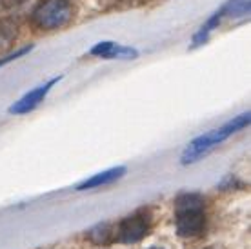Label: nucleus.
<instances>
[{"label": "nucleus", "instance_id": "1", "mask_svg": "<svg viewBox=\"0 0 251 249\" xmlns=\"http://www.w3.org/2000/svg\"><path fill=\"white\" fill-rule=\"evenodd\" d=\"M251 122V113L246 111L239 117H235L233 120H229L227 124H224L222 127L219 129H213L206 133V135H201V137H197L195 140L186 146V149L182 151V156H180V162L184 166H188V164H193L197 160H201L202 156L207 155L211 149H215L219 144H222L226 138H229L233 133H237V131L244 129L248 127Z\"/></svg>", "mask_w": 251, "mask_h": 249}, {"label": "nucleus", "instance_id": "2", "mask_svg": "<svg viewBox=\"0 0 251 249\" xmlns=\"http://www.w3.org/2000/svg\"><path fill=\"white\" fill-rule=\"evenodd\" d=\"M175 225L178 237H199L206 225V200L199 193H184L175 202Z\"/></svg>", "mask_w": 251, "mask_h": 249}, {"label": "nucleus", "instance_id": "3", "mask_svg": "<svg viewBox=\"0 0 251 249\" xmlns=\"http://www.w3.org/2000/svg\"><path fill=\"white\" fill-rule=\"evenodd\" d=\"M75 17L71 0H38L29 13V22L38 31H57L68 25Z\"/></svg>", "mask_w": 251, "mask_h": 249}, {"label": "nucleus", "instance_id": "4", "mask_svg": "<svg viewBox=\"0 0 251 249\" xmlns=\"http://www.w3.org/2000/svg\"><path fill=\"white\" fill-rule=\"evenodd\" d=\"M151 224H153V218H151L150 209H138L115 225L113 242L115 240L120 244L140 242L144 237H148V233L151 231Z\"/></svg>", "mask_w": 251, "mask_h": 249}, {"label": "nucleus", "instance_id": "5", "mask_svg": "<svg viewBox=\"0 0 251 249\" xmlns=\"http://www.w3.org/2000/svg\"><path fill=\"white\" fill-rule=\"evenodd\" d=\"M62 80V75L58 76H53L51 80H48L46 84H42V86L35 87V89H31L29 93H25L22 99H19L15 104H11L9 106V115H25V113L33 111L35 107L40 104V102H44V99L48 97V93L51 91V87L55 86V84H58V82Z\"/></svg>", "mask_w": 251, "mask_h": 249}, {"label": "nucleus", "instance_id": "6", "mask_svg": "<svg viewBox=\"0 0 251 249\" xmlns=\"http://www.w3.org/2000/svg\"><path fill=\"white\" fill-rule=\"evenodd\" d=\"M89 55L104 58V60H133L138 56V50L133 46H122V44L111 42V40H104V42L95 44L89 50Z\"/></svg>", "mask_w": 251, "mask_h": 249}, {"label": "nucleus", "instance_id": "7", "mask_svg": "<svg viewBox=\"0 0 251 249\" xmlns=\"http://www.w3.org/2000/svg\"><path fill=\"white\" fill-rule=\"evenodd\" d=\"M222 19H224V7L220 6L217 11L209 17V19L204 22V24L199 27V31L195 33L193 38H191V44H189V50H195V48H201V46H204V44L209 40V35H211V31L213 29H217L220 25V22H222Z\"/></svg>", "mask_w": 251, "mask_h": 249}, {"label": "nucleus", "instance_id": "8", "mask_svg": "<svg viewBox=\"0 0 251 249\" xmlns=\"http://www.w3.org/2000/svg\"><path fill=\"white\" fill-rule=\"evenodd\" d=\"M124 174H126V168H124V166H117V168L106 169V171L93 174L91 178L84 180L82 184H78V186H76V191H86V189H93V187L106 186V184H111V182L122 178Z\"/></svg>", "mask_w": 251, "mask_h": 249}, {"label": "nucleus", "instance_id": "9", "mask_svg": "<svg viewBox=\"0 0 251 249\" xmlns=\"http://www.w3.org/2000/svg\"><path fill=\"white\" fill-rule=\"evenodd\" d=\"M222 7H224V17L246 19L251 13V0H227Z\"/></svg>", "mask_w": 251, "mask_h": 249}, {"label": "nucleus", "instance_id": "10", "mask_svg": "<svg viewBox=\"0 0 251 249\" xmlns=\"http://www.w3.org/2000/svg\"><path fill=\"white\" fill-rule=\"evenodd\" d=\"M88 238L97 246H106L113 242V225L111 224H99L93 229L88 231Z\"/></svg>", "mask_w": 251, "mask_h": 249}, {"label": "nucleus", "instance_id": "11", "mask_svg": "<svg viewBox=\"0 0 251 249\" xmlns=\"http://www.w3.org/2000/svg\"><path fill=\"white\" fill-rule=\"evenodd\" d=\"M17 33H19V27L13 20L0 19V51L11 46V42L17 38Z\"/></svg>", "mask_w": 251, "mask_h": 249}, {"label": "nucleus", "instance_id": "12", "mask_svg": "<svg viewBox=\"0 0 251 249\" xmlns=\"http://www.w3.org/2000/svg\"><path fill=\"white\" fill-rule=\"evenodd\" d=\"M33 48H35L33 44H27V46H24V48H20V50L13 51V53H9V55L2 56V58H0V68H2V66H6V64H9V62H13V60H17V58H20V56H24L25 53H29Z\"/></svg>", "mask_w": 251, "mask_h": 249}, {"label": "nucleus", "instance_id": "13", "mask_svg": "<svg viewBox=\"0 0 251 249\" xmlns=\"http://www.w3.org/2000/svg\"><path fill=\"white\" fill-rule=\"evenodd\" d=\"M27 0H0V7H4V9H15V7H20Z\"/></svg>", "mask_w": 251, "mask_h": 249}, {"label": "nucleus", "instance_id": "14", "mask_svg": "<svg viewBox=\"0 0 251 249\" xmlns=\"http://www.w3.org/2000/svg\"><path fill=\"white\" fill-rule=\"evenodd\" d=\"M115 2H133V0H115Z\"/></svg>", "mask_w": 251, "mask_h": 249}, {"label": "nucleus", "instance_id": "15", "mask_svg": "<svg viewBox=\"0 0 251 249\" xmlns=\"http://www.w3.org/2000/svg\"><path fill=\"white\" fill-rule=\"evenodd\" d=\"M150 249H164V248H157V246H155V248H150Z\"/></svg>", "mask_w": 251, "mask_h": 249}, {"label": "nucleus", "instance_id": "16", "mask_svg": "<svg viewBox=\"0 0 251 249\" xmlns=\"http://www.w3.org/2000/svg\"><path fill=\"white\" fill-rule=\"evenodd\" d=\"M207 249H213V248H207Z\"/></svg>", "mask_w": 251, "mask_h": 249}]
</instances>
